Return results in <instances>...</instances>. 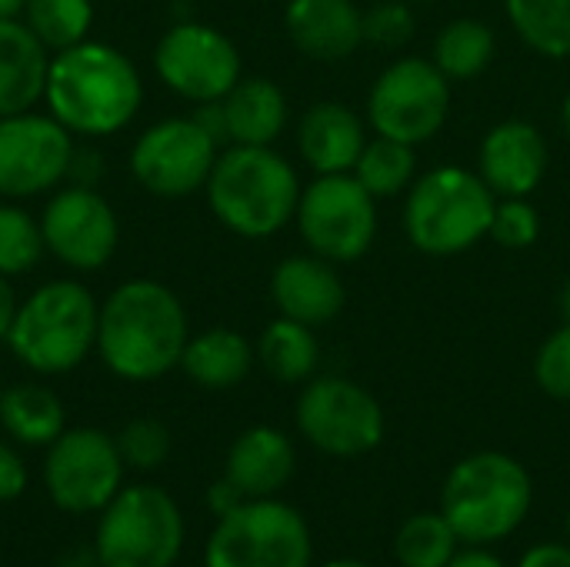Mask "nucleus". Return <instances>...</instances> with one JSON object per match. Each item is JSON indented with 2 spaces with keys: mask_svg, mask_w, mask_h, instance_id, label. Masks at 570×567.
Segmentation results:
<instances>
[{
  "mask_svg": "<svg viewBox=\"0 0 570 567\" xmlns=\"http://www.w3.org/2000/svg\"><path fill=\"white\" fill-rule=\"evenodd\" d=\"M568 538H570V511H568Z\"/></svg>",
  "mask_w": 570,
  "mask_h": 567,
  "instance_id": "47",
  "label": "nucleus"
},
{
  "mask_svg": "<svg viewBox=\"0 0 570 567\" xmlns=\"http://www.w3.org/2000/svg\"><path fill=\"white\" fill-rule=\"evenodd\" d=\"M23 488H27V465L10 444L0 441V505L17 501Z\"/></svg>",
  "mask_w": 570,
  "mask_h": 567,
  "instance_id": "37",
  "label": "nucleus"
},
{
  "mask_svg": "<svg viewBox=\"0 0 570 567\" xmlns=\"http://www.w3.org/2000/svg\"><path fill=\"white\" fill-rule=\"evenodd\" d=\"M50 57L40 37L7 17L0 20V117L30 110L47 87Z\"/></svg>",
  "mask_w": 570,
  "mask_h": 567,
  "instance_id": "22",
  "label": "nucleus"
},
{
  "mask_svg": "<svg viewBox=\"0 0 570 567\" xmlns=\"http://www.w3.org/2000/svg\"><path fill=\"white\" fill-rule=\"evenodd\" d=\"M13 317H17V297H13V287L7 284V277L0 274V341L10 334Z\"/></svg>",
  "mask_w": 570,
  "mask_h": 567,
  "instance_id": "41",
  "label": "nucleus"
},
{
  "mask_svg": "<svg viewBox=\"0 0 570 567\" xmlns=\"http://www.w3.org/2000/svg\"><path fill=\"white\" fill-rule=\"evenodd\" d=\"M518 567H570V545H534Z\"/></svg>",
  "mask_w": 570,
  "mask_h": 567,
  "instance_id": "39",
  "label": "nucleus"
},
{
  "mask_svg": "<svg viewBox=\"0 0 570 567\" xmlns=\"http://www.w3.org/2000/svg\"><path fill=\"white\" fill-rule=\"evenodd\" d=\"M297 428L331 458H361L384 441V408L347 378H314L297 398Z\"/></svg>",
  "mask_w": 570,
  "mask_h": 567,
  "instance_id": "11",
  "label": "nucleus"
},
{
  "mask_svg": "<svg viewBox=\"0 0 570 567\" xmlns=\"http://www.w3.org/2000/svg\"><path fill=\"white\" fill-rule=\"evenodd\" d=\"M498 197L481 174L444 164L414 180L404 204V231L421 254L454 257L491 234Z\"/></svg>",
  "mask_w": 570,
  "mask_h": 567,
  "instance_id": "5",
  "label": "nucleus"
},
{
  "mask_svg": "<svg viewBox=\"0 0 570 567\" xmlns=\"http://www.w3.org/2000/svg\"><path fill=\"white\" fill-rule=\"evenodd\" d=\"M504 10L531 50L554 60L570 57V0H504Z\"/></svg>",
  "mask_w": 570,
  "mask_h": 567,
  "instance_id": "28",
  "label": "nucleus"
},
{
  "mask_svg": "<svg viewBox=\"0 0 570 567\" xmlns=\"http://www.w3.org/2000/svg\"><path fill=\"white\" fill-rule=\"evenodd\" d=\"M407 3H428V0H407Z\"/></svg>",
  "mask_w": 570,
  "mask_h": 567,
  "instance_id": "46",
  "label": "nucleus"
},
{
  "mask_svg": "<svg viewBox=\"0 0 570 567\" xmlns=\"http://www.w3.org/2000/svg\"><path fill=\"white\" fill-rule=\"evenodd\" d=\"M534 381L538 388L554 398V401H570V324H561L534 358Z\"/></svg>",
  "mask_w": 570,
  "mask_h": 567,
  "instance_id": "35",
  "label": "nucleus"
},
{
  "mask_svg": "<svg viewBox=\"0 0 570 567\" xmlns=\"http://www.w3.org/2000/svg\"><path fill=\"white\" fill-rule=\"evenodd\" d=\"M417 170V154L411 144L394 140V137H374L364 144L357 164H354V177L381 201V197H397L401 190L411 187Z\"/></svg>",
  "mask_w": 570,
  "mask_h": 567,
  "instance_id": "30",
  "label": "nucleus"
},
{
  "mask_svg": "<svg viewBox=\"0 0 570 567\" xmlns=\"http://www.w3.org/2000/svg\"><path fill=\"white\" fill-rule=\"evenodd\" d=\"M314 538L304 515L277 498H250L220 518L207 538L204 567H311Z\"/></svg>",
  "mask_w": 570,
  "mask_h": 567,
  "instance_id": "8",
  "label": "nucleus"
},
{
  "mask_svg": "<svg viewBox=\"0 0 570 567\" xmlns=\"http://www.w3.org/2000/svg\"><path fill=\"white\" fill-rule=\"evenodd\" d=\"M27 27L40 37L47 50H67L87 40L94 23L90 0H27Z\"/></svg>",
  "mask_w": 570,
  "mask_h": 567,
  "instance_id": "31",
  "label": "nucleus"
},
{
  "mask_svg": "<svg viewBox=\"0 0 570 567\" xmlns=\"http://www.w3.org/2000/svg\"><path fill=\"white\" fill-rule=\"evenodd\" d=\"M558 311H561V321L570 324V281L561 287V297H558Z\"/></svg>",
  "mask_w": 570,
  "mask_h": 567,
  "instance_id": "43",
  "label": "nucleus"
},
{
  "mask_svg": "<svg viewBox=\"0 0 570 567\" xmlns=\"http://www.w3.org/2000/svg\"><path fill=\"white\" fill-rule=\"evenodd\" d=\"M214 217L240 237H271L297 217V170L274 147L234 144L207 177Z\"/></svg>",
  "mask_w": 570,
  "mask_h": 567,
  "instance_id": "3",
  "label": "nucleus"
},
{
  "mask_svg": "<svg viewBox=\"0 0 570 567\" xmlns=\"http://www.w3.org/2000/svg\"><path fill=\"white\" fill-rule=\"evenodd\" d=\"M250 364H254V348L247 344L244 334L230 328H214L190 338L180 358L184 374L207 391L237 388L250 374Z\"/></svg>",
  "mask_w": 570,
  "mask_h": 567,
  "instance_id": "24",
  "label": "nucleus"
},
{
  "mask_svg": "<svg viewBox=\"0 0 570 567\" xmlns=\"http://www.w3.org/2000/svg\"><path fill=\"white\" fill-rule=\"evenodd\" d=\"M124 468L114 438L97 428H73L47 448L43 485L60 511L100 515L124 488Z\"/></svg>",
  "mask_w": 570,
  "mask_h": 567,
  "instance_id": "12",
  "label": "nucleus"
},
{
  "mask_svg": "<svg viewBox=\"0 0 570 567\" xmlns=\"http://www.w3.org/2000/svg\"><path fill=\"white\" fill-rule=\"evenodd\" d=\"M97 567H100V565H97Z\"/></svg>",
  "mask_w": 570,
  "mask_h": 567,
  "instance_id": "48",
  "label": "nucleus"
},
{
  "mask_svg": "<svg viewBox=\"0 0 570 567\" xmlns=\"http://www.w3.org/2000/svg\"><path fill=\"white\" fill-rule=\"evenodd\" d=\"M324 567H371V565H364V561H354V558H337V561H331V565H324Z\"/></svg>",
  "mask_w": 570,
  "mask_h": 567,
  "instance_id": "45",
  "label": "nucleus"
},
{
  "mask_svg": "<svg viewBox=\"0 0 570 567\" xmlns=\"http://www.w3.org/2000/svg\"><path fill=\"white\" fill-rule=\"evenodd\" d=\"M414 37V13L407 0H381L364 13V43L397 50Z\"/></svg>",
  "mask_w": 570,
  "mask_h": 567,
  "instance_id": "36",
  "label": "nucleus"
},
{
  "mask_svg": "<svg viewBox=\"0 0 570 567\" xmlns=\"http://www.w3.org/2000/svg\"><path fill=\"white\" fill-rule=\"evenodd\" d=\"M154 67L174 94L194 104L224 100L240 80L237 47L207 23L170 27L157 43Z\"/></svg>",
  "mask_w": 570,
  "mask_h": 567,
  "instance_id": "14",
  "label": "nucleus"
},
{
  "mask_svg": "<svg viewBox=\"0 0 570 567\" xmlns=\"http://www.w3.org/2000/svg\"><path fill=\"white\" fill-rule=\"evenodd\" d=\"M451 114V80L431 57H401L381 70L367 94V117L381 137L411 147L431 140Z\"/></svg>",
  "mask_w": 570,
  "mask_h": 567,
  "instance_id": "10",
  "label": "nucleus"
},
{
  "mask_svg": "<svg viewBox=\"0 0 570 567\" xmlns=\"http://www.w3.org/2000/svg\"><path fill=\"white\" fill-rule=\"evenodd\" d=\"M458 551L461 538L441 511H421L394 535V558L401 567H448Z\"/></svg>",
  "mask_w": 570,
  "mask_h": 567,
  "instance_id": "29",
  "label": "nucleus"
},
{
  "mask_svg": "<svg viewBox=\"0 0 570 567\" xmlns=\"http://www.w3.org/2000/svg\"><path fill=\"white\" fill-rule=\"evenodd\" d=\"M244 501H250L227 475L220 478V481H214L210 488H207V508H210V515L220 521V518H227V515H234Z\"/></svg>",
  "mask_w": 570,
  "mask_h": 567,
  "instance_id": "38",
  "label": "nucleus"
},
{
  "mask_svg": "<svg viewBox=\"0 0 570 567\" xmlns=\"http://www.w3.org/2000/svg\"><path fill=\"white\" fill-rule=\"evenodd\" d=\"M23 7H27V0H0V20H7V17H17Z\"/></svg>",
  "mask_w": 570,
  "mask_h": 567,
  "instance_id": "42",
  "label": "nucleus"
},
{
  "mask_svg": "<svg viewBox=\"0 0 570 567\" xmlns=\"http://www.w3.org/2000/svg\"><path fill=\"white\" fill-rule=\"evenodd\" d=\"M180 297L157 281H127L100 307L97 351L124 381H157L174 371L187 348Z\"/></svg>",
  "mask_w": 570,
  "mask_h": 567,
  "instance_id": "1",
  "label": "nucleus"
},
{
  "mask_svg": "<svg viewBox=\"0 0 570 567\" xmlns=\"http://www.w3.org/2000/svg\"><path fill=\"white\" fill-rule=\"evenodd\" d=\"M117 448H120V458L124 465L137 468V471H154L167 461L170 454V434L160 421L154 418H137L130 421L120 438H117Z\"/></svg>",
  "mask_w": 570,
  "mask_h": 567,
  "instance_id": "33",
  "label": "nucleus"
},
{
  "mask_svg": "<svg viewBox=\"0 0 570 567\" xmlns=\"http://www.w3.org/2000/svg\"><path fill=\"white\" fill-rule=\"evenodd\" d=\"M0 424L23 448H50L63 434V404L50 388L17 384L0 394Z\"/></svg>",
  "mask_w": 570,
  "mask_h": 567,
  "instance_id": "25",
  "label": "nucleus"
},
{
  "mask_svg": "<svg viewBox=\"0 0 570 567\" xmlns=\"http://www.w3.org/2000/svg\"><path fill=\"white\" fill-rule=\"evenodd\" d=\"M491 237L504 251H524L541 237V217L528 197H498Z\"/></svg>",
  "mask_w": 570,
  "mask_h": 567,
  "instance_id": "34",
  "label": "nucleus"
},
{
  "mask_svg": "<svg viewBox=\"0 0 570 567\" xmlns=\"http://www.w3.org/2000/svg\"><path fill=\"white\" fill-rule=\"evenodd\" d=\"M43 251L47 244L40 224L27 211L0 204V274H27L43 257Z\"/></svg>",
  "mask_w": 570,
  "mask_h": 567,
  "instance_id": "32",
  "label": "nucleus"
},
{
  "mask_svg": "<svg viewBox=\"0 0 570 567\" xmlns=\"http://www.w3.org/2000/svg\"><path fill=\"white\" fill-rule=\"evenodd\" d=\"M448 567H504V561H501L498 555L484 551V548L468 545V551H458V555H454V561H451Z\"/></svg>",
  "mask_w": 570,
  "mask_h": 567,
  "instance_id": "40",
  "label": "nucleus"
},
{
  "mask_svg": "<svg viewBox=\"0 0 570 567\" xmlns=\"http://www.w3.org/2000/svg\"><path fill=\"white\" fill-rule=\"evenodd\" d=\"M534 501L528 468L504 451H478L458 461L441 488V515L461 545H494L511 538Z\"/></svg>",
  "mask_w": 570,
  "mask_h": 567,
  "instance_id": "4",
  "label": "nucleus"
},
{
  "mask_svg": "<svg viewBox=\"0 0 570 567\" xmlns=\"http://www.w3.org/2000/svg\"><path fill=\"white\" fill-rule=\"evenodd\" d=\"M40 231L47 251L73 271L104 267L114 257L120 237L114 207L83 184H73L50 197L40 217Z\"/></svg>",
  "mask_w": 570,
  "mask_h": 567,
  "instance_id": "16",
  "label": "nucleus"
},
{
  "mask_svg": "<svg viewBox=\"0 0 570 567\" xmlns=\"http://www.w3.org/2000/svg\"><path fill=\"white\" fill-rule=\"evenodd\" d=\"M217 140L194 117H170L144 130L130 150V170L157 197H187L207 187Z\"/></svg>",
  "mask_w": 570,
  "mask_h": 567,
  "instance_id": "13",
  "label": "nucleus"
},
{
  "mask_svg": "<svg viewBox=\"0 0 570 567\" xmlns=\"http://www.w3.org/2000/svg\"><path fill=\"white\" fill-rule=\"evenodd\" d=\"M297 227L311 254L331 264H351L377 237V197L354 174H317L301 190Z\"/></svg>",
  "mask_w": 570,
  "mask_h": 567,
  "instance_id": "9",
  "label": "nucleus"
},
{
  "mask_svg": "<svg viewBox=\"0 0 570 567\" xmlns=\"http://www.w3.org/2000/svg\"><path fill=\"white\" fill-rule=\"evenodd\" d=\"M43 97L50 117H57L70 134L107 137L134 120L144 87L134 63L117 47L83 40L57 50Z\"/></svg>",
  "mask_w": 570,
  "mask_h": 567,
  "instance_id": "2",
  "label": "nucleus"
},
{
  "mask_svg": "<svg viewBox=\"0 0 570 567\" xmlns=\"http://www.w3.org/2000/svg\"><path fill=\"white\" fill-rule=\"evenodd\" d=\"M364 144V120L347 104L321 100L301 117L297 147L304 164L317 174H351Z\"/></svg>",
  "mask_w": 570,
  "mask_h": 567,
  "instance_id": "20",
  "label": "nucleus"
},
{
  "mask_svg": "<svg viewBox=\"0 0 570 567\" xmlns=\"http://www.w3.org/2000/svg\"><path fill=\"white\" fill-rule=\"evenodd\" d=\"M73 164L70 130L57 117H0V194L33 197L50 190Z\"/></svg>",
  "mask_w": 570,
  "mask_h": 567,
  "instance_id": "15",
  "label": "nucleus"
},
{
  "mask_svg": "<svg viewBox=\"0 0 570 567\" xmlns=\"http://www.w3.org/2000/svg\"><path fill=\"white\" fill-rule=\"evenodd\" d=\"M100 307L77 281L37 287L10 324L7 344L20 364L37 374H67L97 348Z\"/></svg>",
  "mask_w": 570,
  "mask_h": 567,
  "instance_id": "6",
  "label": "nucleus"
},
{
  "mask_svg": "<svg viewBox=\"0 0 570 567\" xmlns=\"http://www.w3.org/2000/svg\"><path fill=\"white\" fill-rule=\"evenodd\" d=\"M478 174L494 197H531L548 174V144L528 120H504L481 140Z\"/></svg>",
  "mask_w": 570,
  "mask_h": 567,
  "instance_id": "17",
  "label": "nucleus"
},
{
  "mask_svg": "<svg viewBox=\"0 0 570 567\" xmlns=\"http://www.w3.org/2000/svg\"><path fill=\"white\" fill-rule=\"evenodd\" d=\"M494 30L484 20L458 17L438 33L431 60L448 80H471L488 70V63L494 60Z\"/></svg>",
  "mask_w": 570,
  "mask_h": 567,
  "instance_id": "27",
  "label": "nucleus"
},
{
  "mask_svg": "<svg viewBox=\"0 0 570 567\" xmlns=\"http://www.w3.org/2000/svg\"><path fill=\"white\" fill-rule=\"evenodd\" d=\"M257 358L274 381L304 384L317 371L321 344L314 338V328L291 321V317H277L264 328V334L257 341Z\"/></svg>",
  "mask_w": 570,
  "mask_h": 567,
  "instance_id": "26",
  "label": "nucleus"
},
{
  "mask_svg": "<svg viewBox=\"0 0 570 567\" xmlns=\"http://www.w3.org/2000/svg\"><path fill=\"white\" fill-rule=\"evenodd\" d=\"M561 124H564V130H568L570 137V94L564 97V104H561Z\"/></svg>",
  "mask_w": 570,
  "mask_h": 567,
  "instance_id": "44",
  "label": "nucleus"
},
{
  "mask_svg": "<svg viewBox=\"0 0 570 567\" xmlns=\"http://www.w3.org/2000/svg\"><path fill=\"white\" fill-rule=\"evenodd\" d=\"M297 468V451L291 438L277 428L257 424L247 428L227 451L224 475L247 495V498H274L287 488Z\"/></svg>",
  "mask_w": 570,
  "mask_h": 567,
  "instance_id": "21",
  "label": "nucleus"
},
{
  "mask_svg": "<svg viewBox=\"0 0 570 567\" xmlns=\"http://www.w3.org/2000/svg\"><path fill=\"white\" fill-rule=\"evenodd\" d=\"M284 27L311 60H347L364 43V10L354 0H291Z\"/></svg>",
  "mask_w": 570,
  "mask_h": 567,
  "instance_id": "19",
  "label": "nucleus"
},
{
  "mask_svg": "<svg viewBox=\"0 0 570 567\" xmlns=\"http://www.w3.org/2000/svg\"><path fill=\"white\" fill-rule=\"evenodd\" d=\"M271 294H274L281 317L301 321L307 328L331 324L344 311V301H347L341 274L334 271L331 261L317 254L281 261L271 277Z\"/></svg>",
  "mask_w": 570,
  "mask_h": 567,
  "instance_id": "18",
  "label": "nucleus"
},
{
  "mask_svg": "<svg viewBox=\"0 0 570 567\" xmlns=\"http://www.w3.org/2000/svg\"><path fill=\"white\" fill-rule=\"evenodd\" d=\"M227 117V140L247 147H271L287 124V97L267 77L237 80L220 100Z\"/></svg>",
  "mask_w": 570,
  "mask_h": 567,
  "instance_id": "23",
  "label": "nucleus"
},
{
  "mask_svg": "<svg viewBox=\"0 0 570 567\" xmlns=\"http://www.w3.org/2000/svg\"><path fill=\"white\" fill-rule=\"evenodd\" d=\"M184 551V515L157 485L120 488L100 511L94 555L100 567H174Z\"/></svg>",
  "mask_w": 570,
  "mask_h": 567,
  "instance_id": "7",
  "label": "nucleus"
}]
</instances>
